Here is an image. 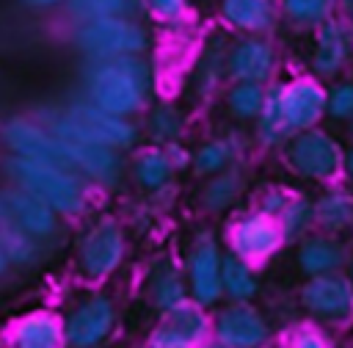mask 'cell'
<instances>
[{"instance_id":"cell-1","label":"cell","mask_w":353,"mask_h":348,"mask_svg":"<svg viewBox=\"0 0 353 348\" xmlns=\"http://www.w3.org/2000/svg\"><path fill=\"white\" fill-rule=\"evenodd\" d=\"M146 86H149V69L138 58V52L105 58L88 75V91L94 97V105L119 116L141 108Z\"/></svg>"},{"instance_id":"cell-2","label":"cell","mask_w":353,"mask_h":348,"mask_svg":"<svg viewBox=\"0 0 353 348\" xmlns=\"http://www.w3.org/2000/svg\"><path fill=\"white\" fill-rule=\"evenodd\" d=\"M8 171L17 180V185H22L25 191L47 202L52 210H61V213L83 210V188L72 177L69 168H61V166L36 160V157L14 155L8 160Z\"/></svg>"},{"instance_id":"cell-3","label":"cell","mask_w":353,"mask_h":348,"mask_svg":"<svg viewBox=\"0 0 353 348\" xmlns=\"http://www.w3.org/2000/svg\"><path fill=\"white\" fill-rule=\"evenodd\" d=\"M50 130L58 138H69V141H97L105 146H127L135 138L132 124H127L119 113L102 110L99 105H77L72 108L66 116L55 119L50 124Z\"/></svg>"},{"instance_id":"cell-4","label":"cell","mask_w":353,"mask_h":348,"mask_svg":"<svg viewBox=\"0 0 353 348\" xmlns=\"http://www.w3.org/2000/svg\"><path fill=\"white\" fill-rule=\"evenodd\" d=\"M77 47L85 55H91L97 61H105V58H119V55L141 52L146 47V36L130 19L99 17V19H88L77 30Z\"/></svg>"},{"instance_id":"cell-5","label":"cell","mask_w":353,"mask_h":348,"mask_svg":"<svg viewBox=\"0 0 353 348\" xmlns=\"http://www.w3.org/2000/svg\"><path fill=\"white\" fill-rule=\"evenodd\" d=\"M287 160L290 166L303 174V177H312V180H325V177H334L342 166V155H339V146L331 135L320 133V130H301L290 146H287Z\"/></svg>"},{"instance_id":"cell-6","label":"cell","mask_w":353,"mask_h":348,"mask_svg":"<svg viewBox=\"0 0 353 348\" xmlns=\"http://www.w3.org/2000/svg\"><path fill=\"white\" fill-rule=\"evenodd\" d=\"M303 304L325 323H347L353 318V284L342 276L314 273L303 287Z\"/></svg>"},{"instance_id":"cell-7","label":"cell","mask_w":353,"mask_h":348,"mask_svg":"<svg viewBox=\"0 0 353 348\" xmlns=\"http://www.w3.org/2000/svg\"><path fill=\"white\" fill-rule=\"evenodd\" d=\"M3 141L14 149V155H25V157H36V160H44V163H52V166H61V168H74L69 155H66V146L63 141L52 133V130H44V127H36L25 119H11L6 122L3 127Z\"/></svg>"},{"instance_id":"cell-8","label":"cell","mask_w":353,"mask_h":348,"mask_svg":"<svg viewBox=\"0 0 353 348\" xmlns=\"http://www.w3.org/2000/svg\"><path fill=\"white\" fill-rule=\"evenodd\" d=\"M207 315L199 309V304H176L168 309L165 323L152 334V345L157 348H190L199 345L207 337Z\"/></svg>"},{"instance_id":"cell-9","label":"cell","mask_w":353,"mask_h":348,"mask_svg":"<svg viewBox=\"0 0 353 348\" xmlns=\"http://www.w3.org/2000/svg\"><path fill=\"white\" fill-rule=\"evenodd\" d=\"M121 254H124V240L119 226L110 221L94 226L80 246V262L91 279H102L105 273H110L121 262Z\"/></svg>"},{"instance_id":"cell-10","label":"cell","mask_w":353,"mask_h":348,"mask_svg":"<svg viewBox=\"0 0 353 348\" xmlns=\"http://www.w3.org/2000/svg\"><path fill=\"white\" fill-rule=\"evenodd\" d=\"M279 102L290 130H309L325 110V91L314 80H295L279 88Z\"/></svg>"},{"instance_id":"cell-11","label":"cell","mask_w":353,"mask_h":348,"mask_svg":"<svg viewBox=\"0 0 353 348\" xmlns=\"http://www.w3.org/2000/svg\"><path fill=\"white\" fill-rule=\"evenodd\" d=\"M0 207L33 238H47L55 232V210L22 185L0 191Z\"/></svg>"},{"instance_id":"cell-12","label":"cell","mask_w":353,"mask_h":348,"mask_svg":"<svg viewBox=\"0 0 353 348\" xmlns=\"http://www.w3.org/2000/svg\"><path fill=\"white\" fill-rule=\"evenodd\" d=\"M281 238H284L281 226L268 213L248 215L240 224H234V229H232L234 254L243 257V260H265V257H270L279 249Z\"/></svg>"},{"instance_id":"cell-13","label":"cell","mask_w":353,"mask_h":348,"mask_svg":"<svg viewBox=\"0 0 353 348\" xmlns=\"http://www.w3.org/2000/svg\"><path fill=\"white\" fill-rule=\"evenodd\" d=\"M113 326V307L108 298L97 296V298H88L83 301L69 318H66V340L72 345H97Z\"/></svg>"},{"instance_id":"cell-14","label":"cell","mask_w":353,"mask_h":348,"mask_svg":"<svg viewBox=\"0 0 353 348\" xmlns=\"http://www.w3.org/2000/svg\"><path fill=\"white\" fill-rule=\"evenodd\" d=\"M215 334H218V342L226 348H254L268 337V326L259 318V312H254L240 301L218 315Z\"/></svg>"},{"instance_id":"cell-15","label":"cell","mask_w":353,"mask_h":348,"mask_svg":"<svg viewBox=\"0 0 353 348\" xmlns=\"http://www.w3.org/2000/svg\"><path fill=\"white\" fill-rule=\"evenodd\" d=\"M190 290L199 304H212L221 298V254L212 240H201L190 254Z\"/></svg>"},{"instance_id":"cell-16","label":"cell","mask_w":353,"mask_h":348,"mask_svg":"<svg viewBox=\"0 0 353 348\" xmlns=\"http://www.w3.org/2000/svg\"><path fill=\"white\" fill-rule=\"evenodd\" d=\"M270 66H273V50L259 39L240 41L229 55V75L234 80L262 83L270 75Z\"/></svg>"},{"instance_id":"cell-17","label":"cell","mask_w":353,"mask_h":348,"mask_svg":"<svg viewBox=\"0 0 353 348\" xmlns=\"http://www.w3.org/2000/svg\"><path fill=\"white\" fill-rule=\"evenodd\" d=\"M66 146V155L72 160L74 168H83L85 174L97 177V180H113L119 171V160L113 155V146L97 144V141H69L61 138Z\"/></svg>"},{"instance_id":"cell-18","label":"cell","mask_w":353,"mask_h":348,"mask_svg":"<svg viewBox=\"0 0 353 348\" xmlns=\"http://www.w3.org/2000/svg\"><path fill=\"white\" fill-rule=\"evenodd\" d=\"M14 342L19 348H58L63 342V326L50 312H33L17 323Z\"/></svg>"},{"instance_id":"cell-19","label":"cell","mask_w":353,"mask_h":348,"mask_svg":"<svg viewBox=\"0 0 353 348\" xmlns=\"http://www.w3.org/2000/svg\"><path fill=\"white\" fill-rule=\"evenodd\" d=\"M347 55V39L345 28L339 22H325L317 30V44H314V69L320 75H334Z\"/></svg>"},{"instance_id":"cell-20","label":"cell","mask_w":353,"mask_h":348,"mask_svg":"<svg viewBox=\"0 0 353 348\" xmlns=\"http://www.w3.org/2000/svg\"><path fill=\"white\" fill-rule=\"evenodd\" d=\"M223 17L234 28L262 30L273 22V0H223Z\"/></svg>"},{"instance_id":"cell-21","label":"cell","mask_w":353,"mask_h":348,"mask_svg":"<svg viewBox=\"0 0 353 348\" xmlns=\"http://www.w3.org/2000/svg\"><path fill=\"white\" fill-rule=\"evenodd\" d=\"M298 260H301V268L312 276L314 273H328L345 260V249L339 243L328 240V238H312L301 246Z\"/></svg>"},{"instance_id":"cell-22","label":"cell","mask_w":353,"mask_h":348,"mask_svg":"<svg viewBox=\"0 0 353 348\" xmlns=\"http://www.w3.org/2000/svg\"><path fill=\"white\" fill-rule=\"evenodd\" d=\"M0 243L8 260L14 262H30L36 257V238L28 229H22L3 207H0Z\"/></svg>"},{"instance_id":"cell-23","label":"cell","mask_w":353,"mask_h":348,"mask_svg":"<svg viewBox=\"0 0 353 348\" xmlns=\"http://www.w3.org/2000/svg\"><path fill=\"white\" fill-rule=\"evenodd\" d=\"M221 284H223V290L234 301H245L256 290V282H254V276H251V271H248V265H245L243 257H226V260H221Z\"/></svg>"},{"instance_id":"cell-24","label":"cell","mask_w":353,"mask_h":348,"mask_svg":"<svg viewBox=\"0 0 353 348\" xmlns=\"http://www.w3.org/2000/svg\"><path fill=\"white\" fill-rule=\"evenodd\" d=\"M152 301H154L160 309H165V312L185 301L182 276H179L171 265H163V268L154 273V279H152Z\"/></svg>"},{"instance_id":"cell-25","label":"cell","mask_w":353,"mask_h":348,"mask_svg":"<svg viewBox=\"0 0 353 348\" xmlns=\"http://www.w3.org/2000/svg\"><path fill=\"white\" fill-rule=\"evenodd\" d=\"M314 218L328 229H342L353 221V199L345 193H331V196L317 202Z\"/></svg>"},{"instance_id":"cell-26","label":"cell","mask_w":353,"mask_h":348,"mask_svg":"<svg viewBox=\"0 0 353 348\" xmlns=\"http://www.w3.org/2000/svg\"><path fill=\"white\" fill-rule=\"evenodd\" d=\"M290 133L287 122H284V113H281V102H279V88L270 91L262 102V110H259V135L262 141L268 144H276L279 138H284Z\"/></svg>"},{"instance_id":"cell-27","label":"cell","mask_w":353,"mask_h":348,"mask_svg":"<svg viewBox=\"0 0 353 348\" xmlns=\"http://www.w3.org/2000/svg\"><path fill=\"white\" fill-rule=\"evenodd\" d=\"M135 8V0H69L72 17L88 22L99 17H121Z\"/></svg>"},{"instance_id":"cell-28","label":"cell","mask_w":353,"mask_h":348,"mask_svg":"<svg viewBox=\"0 0 353 348\" xmlns=\"http://www.w3.org/2000/svg\"><path fill=\"white\" fill-rule=\"evenodd\" d=\"M265 102V94L259 88V83H248V80H237V86L229 94V108L240 116V119H251L259 116Z\"/></svg>"},{"instance_id":"cell-29","label":"cell","mask_w":353,"mask_h":348,"mask_svg":"<svg viewBox=\"0 0 353 348\" xmlns=\"http://www.w3.org/2000/svg\"><path fill=\"white\" fill-rule=\"evenodd\" d=\"M135 174H138V180L146 188H160L168 180V174H171V160H168V155L152 149V152H146V155L138 157Z\"/></svg>"},{"instance_id":"cell-30","label":"cell","mask_w":353,"mask_h":348,"mask_svg":"<svg viewBox=\"0 0 353 348\" xmlns=\"http://www.w3.org/2000/svg\"><path fill=\"white\" fill-rule=\"evenodd\" d=\"M237 191H240V177H237V174H221V177H215V180L207 185V191H204V204H207L210 210H223L226 204L234 202Z\"/></svg>"},{"instance_id":"cell-31","label":"cell","mask_w":353,"mask_h":348,"mask_svg":"<svg viewBox=\"0 0 353 348\" xmlns=\"http://www.w3.org/2000/svg\"><path fill=\"white\" fill-rule=\"evenodd\" d=\"M281 232L287 235V238H295V235H301L306 226H309V221L314 218V207L309 204V202H303V199H295V202H287L284 207H281Z\"/></svg>"},{"instance_id":"cell-32","label":"cell","mask_w":353,"mask_h":348,"mask_svg":"<svg viewBox=\"0 0 353 348\" xmlns=\"http://www.w3.org/2000/svg\"><path fill=\"white\" fill-rule=\"evenodd\" d=\"M334 0H284V11L295 22H320L328 17Z\"/></svg>"},{"instance_id":"cell-33","label":"cell","mask_w":353,"mask_h":348,"mask_svg":"<svg viewBox=\"0 0 353 348\" xmlns=\"http://www.w3.org/2000/svg\"><path fill=\"white\" fill-rule=\"evenodd\" d=\"M226 163H229V144H223V141H212V144L201 146L196 155V171H201V174L221 171Z\"/></svg>"},{"instance_id":"cell-34","label":"cell","mask_w":353,"mask_h":348,"mask_svg":"<svg viewBox=\"0 0 353 348\" xmlns=\"http://www.w3.org/2000/svg\"><path fill=\"white\" fill-rule=\"evenodd\" d=\"M325 108H328L336 119L350 116V113H353V86H350V83L336 86V88L325 97Z\"/></svg>"},{"instance_id":"cell-35","label":"cell","mask_w":353,"mask_h":348,"mask_svg":"<svg viewBox=\"0 0 353 348\" xmlns=\"http://www.w3.org/2000/svg\"><path fill=\"white\" fill-rule=\"evenodd\" d=\"M152 133L157 138H174L179 133V116L174 108H157L152 113Z\"/></svg>"},{"instance_id":"cell-36","label":"cell","mask_w":353,"mask_h":348,"mask_svg":"<svg viewBox=\"0 0 353 348\" xmlns=\"http://www.w3.org/2000/svg\"><path fill=\"white\" fill-rule=\"evenodd\" d=\"M146 3L157 17H165V19H174L182 11V0H146Z\"/></svg>"},{"instance_id":"cell-37","label":"cell","mask_w":353,"mask_h":348,"mask_svg":"<svg viewBox=\"0 0 353 348\" xmlns=\"http://www.w3.org/2000/svg\"><path fill=\"white\" fill-rule=\"evenodd\" d=\"M292 345H301V348H317V345H323V337H320L317 331H298V334L292 337Z\"/></svg>"},{"instance_id":"cell-38","label":"cell","mask_w":353,"mask_h":348,"mask_svg":"<svg viewBox=\"0 0 353 348\" xmlns=\"http://www.w3.org/2000/svg\"><path fill=\"white\" fill-rule=\"evenodd\" d=\"M287 204V199L279 193V191H270L268 196H265V204H262V210L268 213V215H273V213H281V207Z\"/></svg>"},{"instance_id":"cell-39","label":"cell","mask_w":353,"mask_h":348,"mask_svg":"<svg viewBox=\"0 0 353 348\" xmlns=\"http://www.w3.org/2000/svg\"><path fill=\"white\" fill-rule=\"evenodd\" d=\"M25 6H33V8H41V6H52V3H61V0H22Z\"/></svg>"},{"instance_id":"cell-40","label":"cell","mask_w":353,"mask_h":348,"mask_svg":"<svg viewBox=\"0 0 353 348\" xmlns=\"http://www.w3.org/2000/svg\"><path fill=\"white\" fill-rule=\"evenodd\" d=\"M6 265H8V254H6V249H3V243H0V273L6 271Z\"/></svg>"},{"instance_id":"cell-41","label":"cell","mask_w":353,"mask_h":348,"mask_svg":"<svg viewBox=\"0 0 353 348\" xmlns=\"http://www.w3.org/2000/svg\"><path fill=\"white\" fill-rule=\"evenodd\" d=\"M342 6H345V11H347V17L353 19V0H342Z\"/></svg>"},{"instance_id":"cell-42","label":"cell","mask_w":353,"mask_h":348,"mask_svg":"<svg viewBox=\"0 0 353 348\" xmlns=\"http://www.w3.org/2000/svg\"><path fill=\"white\" fill-rule=\"evenodd\" d=\"M347 171H350V177H353V152L347 155Z\"/></svg>"},{"instance_id":"cell-43","label":"cell","mask_w":353,"mask_h":348,"mask_svg":"<svg viewBox=\"0 0 353 348\" xmlns=\"http://www.w3.org/2000/svg\"><path fill=\"white\" fill-rule=\"evenodd\" d=\"M350 276H353V273H350Z\"/></svg>"}]
</instances>
